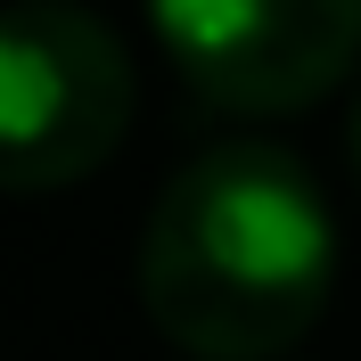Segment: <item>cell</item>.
<instances>
[{
  "label": "cell",
  "mask_w": 361,
  "mask_h": 361,
  "mask_svg": "<svg viewBox=\"0 0 361 361\" xmlns=\"http://www.w3.org/2000/svg\"><path fill=\"white\" fill-rule=\"evenodd\" d=\"M345 140H353V173H361V99H353V132H345Z\"/></svg>",
  "instance_id": "277c9868"
},
{
  "label": "cell",
  "mask_w": 361,
  "mask_h": 361,
  "mask_svg": "<svg viewBox=\"0 0 361 361\" xmlns=\"http://www.w3.org/2000/svg\"><path fill=\"white\" fill-rule=\"evenodd\" d=\"M132 58L74 0L0 8V189H66L132 132Z\"/></svg>",
  "instance_id": "7a4b0ae2"
},
{
  "label": "cell",
  "mask_w": 361,
  "mask_h": 361,
  "mask_svg": "<svg viewBox=\"0 0 361 361\" xmlns=\"http://www.w3.org/2000/svg\"><path fill=\"white\" fill-rule=\"evenodd\" d=\"M148 25L222 115H295L361 58V0H148Z\"/></svg>",
  "instance_id": "3957f363"
},
{
  "label": "cell",
  "mask_w": 361,
  "mask_h": 361,
  "mask_svg": "<svg viewBox=\"0 0 361 361\" xmlns=\"http://www.w3.org/2000/svg\"><path fill=\"white\" fill-rule=\"evenodd\" d=\"M337 288V214L304 157L222 140L189 157L140 230V304L189 361H279Z\"/></svg>",
  "instance_id": "6da1fadb"
}]
</instances>
